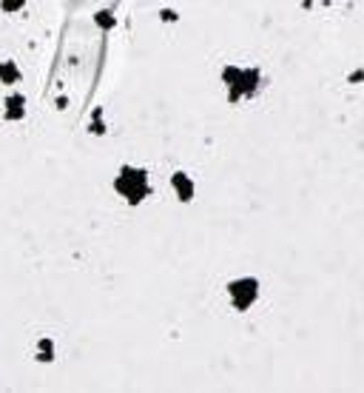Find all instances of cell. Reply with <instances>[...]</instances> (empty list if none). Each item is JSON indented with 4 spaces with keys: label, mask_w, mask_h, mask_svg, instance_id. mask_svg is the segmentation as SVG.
Returning a JSON list of instances; mask_svg holds the SVG:
<instances>
[{
    "label": "cell",
    "mask_w": 364,
    "mask_h": 393,
    "mask_svg": "<svg viewBox=\"0 0 364 393\" xmlns=\"http://www.w3.org/2000/svg\"><path fill=\"white\" fill-rule=\"evenodd\" d=\"M20 80V69H17V63H11V60H3L0 63V83H17Z\"/></svg>",
    "instance_id": "8992f818"
},
{
    "label": "cell",
    "mask_w": 364,
    "mask_h": 393,
    "mask_svg": "<svg viewBox=\"0 0 364 393\" xmlns=\"http://www.w3.org/2000/svg\"><path fill=\"white\" fill-rule=\"evenodd\" d=\"M236 77H239V69H236V66H228V69L222 71V80H225L228 86H230V83L236 80Z\"/></svg>",
    "instance_id": "9c48e42d"
},
{
    "label": "cell",
    "mask_w": 364,
    "mask_h": 393,
    "mask_svg": "<svg viewBox=\"0 0 364 393\" xmlns=\"http://www.w3.org/2000/svg\"><path fill=\"white\" fill-rule=\"evenodd\" d=\"M171 185H174V191H177V196H180L182 202H191L193 199V183H191V177L188 174H171Z\"/></svg>",
    "instance_id": "277c9868"
},
{
    "label": "cell",
    "mask_w": 364,
    "mask_h": 393,
    "mask_svg": "<svg viewBox=\"0 0 364 393\" xmlns=\"http://www.w3.org/2000/svg\"><path fill=\"white\" fill-rule=\"evenodd\" d=\"M94 20H97L100 29H114V23H117L111 12H97V14H94Z\"/></svg>",
    "instance_id": "ba28073f"
},
{
    "label": "cell",
    "mask_w": 364,
    "mask_h": 393,
    "mask_svg": "<svg viewBox=\"0 0 364 393\" xmlns=\"http://www.w3.org/2000/svg\"><path fill=\"white\" fill-rule=\"evenodd\" d=\"M228 296H230V305L236 308V311H248L250 305L256 302V296H259V282L256 279H236V282H230L228 285Z\"/></svg>",
    "instance_id": "7a4b0ae2"
},
{
    "label": "cell",
    "mask_w": 364,
    "mask_h": 393,
    "mask_svg": "<svg viewBox=\"0 0 364 393\" xmlns=\"http://www.w3.org/2000/svg\"><path fill=\"white\" fill-rule=\"evenodd\" d=\"M23 9V0H9V3H3V12H17Z\"/></svg>",
    "instance_id": "30bf717a"
},
{
    "label": "cell",
    "mask_w": 364,
    "mask_h": 393,
    "mask_svg": "<svg viewBox=\"0 0 364 393\" xmlns=\"http://www.w3.org/2000/svg\"><path fill=\"white\" fill-rule=\"evenodd\" d=\"M256 86H259V71H256V69L239 71V77L228 86V100H230V103H236V100H242L245 94L256 92Z\"/></svg>",
    "instance_id": "3957f363"
},
{
    "label": "cell",
    "mask_w": 364,
    "mask_h": 393,
    "mask_svg": "<svg viewBox=\"0 0 364 393\" xmlns=\"http://www.w3.org/2000/svg\"><path fill=\"white\" fill-rule=\"evenodd\" d=\"M114 191L120 196H125V202H131V205L142 202L148 196V174L142 168L125 165V168H120L117 180H114Z\"/></svg>",
    "instance_id": "6da1fadb"
},
{
    "label": "cell",
    "mask_w": 364,
    "mask_h": 393,
    "mask_svg": "<svg viewBox=\"0 0 364 393\" xmlns=\"http://www.w3.org/2000/svg\"><path fill=\"white\" fill-rule=\"evenodd\" d=\"M40 362H51V359H54V345H51V342H48V339H40Z\"/></svg>",
    "instance_id": "52a82bcc"
},
{
    "label": "cell",
    "mask_w": 364,
    "mask_h": 393,
    "mask_svg": "<svg viewBox=\"0 0 364 393\" xmlns=\"http://www.w3.org/2000/svg\"><path fill=\"white\" fill-rule=\"evenodd\" d=\"M91 131H94V134H102V131H105V126H102L100 120H97V123H94V126H91Z\"/></svg>",
    "instance_id": "8fae6325"
},
{
    "label": "cell",
    "mask_w": 364,
    "mask_h": 393,
    "mask_svg": "<svg viewBox=\"0 0 364 393\" xmlns=\"http://www.w3.org/2000/svg\"><path fill=\"white\" fill-rule=\"evenodd\" d=\"M6 120H23L26 117V97L23 94H9L6 97V111H3Z\"/></svg>",
    "instance_id": "5b68a950"
}]
</instances>
